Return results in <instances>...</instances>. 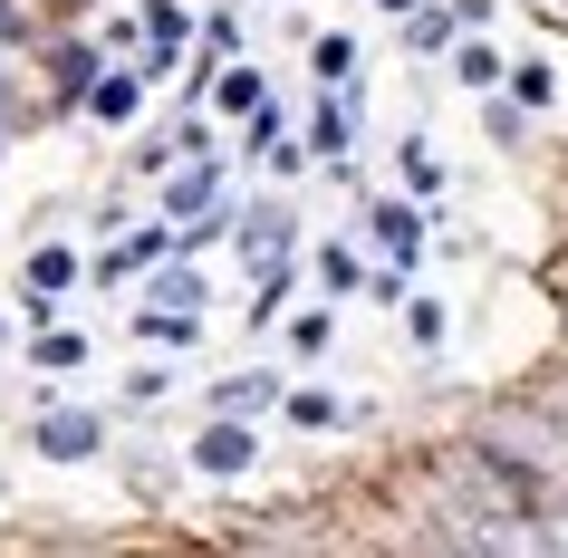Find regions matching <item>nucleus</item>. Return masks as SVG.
I'll list each match as a JSON object with an SVG mask.
<instances>
[{
    "label": "nucleus",
    "mask_w": 568,
    "mask_h": 558,
    "mask_svg": "<svg viewBox=\"0 0 568 558\" xmlns=\"http://www.w3.org/2000/svg\"><path fill=\"white\" fill-rule=\"evenodd\" d=\"M251 453H261V443L241 434V424H222V414H212L203 434H193V471H212V481H232V471H251Z\"/></svg>",
    "instance_id": "nucleus-1"
},
{
    "label": "nucleus",
    "mask_w": 568,
    "mask_h": 558,
    "mask_svg": "<svg viewBox=\"0 0 568 558\" xmlns=\"http://www.w3.org/2000/svg\"><path fill=\"white\" fill-rule=\"evenodd\" d=\"M39 453H49V463H88L97 453V414H49V424H39Z\"/></svg>",
    "instance_id": "nucleus-2"
},
{
    "label": "nucleus",
    "mask_w": 568,
    "mask_h": 558,
    "mask_svg": "<svg viewBox=\"0 0 568 558\" xmlns=\"http://www.w3.org/2000/svg\"><path fill=\"white\" fill-rule=\"evenodd\" d=\"M241 261H261L270 280H280V261H290V212H251V232H241Z\"/></svg>",
    "instance_id": "nucleus-3"
},
{
    "label": "nucleus",
    "mask_w": 568,
    "mask_h": 558,
    "mask_svg": "<svg viewBox=\"0 0 568 558\" xmlns=\"http://www.w3.org/2000/svg\"><path fill=\"white\" fill-rule=\"evenodd\" d=\"M366 232H376V241H386V261H415V212H405V203H376V212H366Z\"/></svg>",
    "instance_id": "nucleus-4"
},
{
    "label": "nucleus",
    "mask_w": 568,
    "mask_h": 558,
    "mask_svg": "<svg viewBox=\"0 0 568 558\" xmlns=\"http://www.w3.org/2000/svg\"><path fill=\"white\" fill-rule=\"evenodd\" d=\"M135 97H145V78H135V68H116V78H97V88H88V106H97L106 125H125V116H135Z\"/></svg>",
    "instance_id": "nucleus-5"
},
{
    "label": "nucleus",
    "mask_w": 568,
    "mask_h": 558,
    "mask_svg": "<svg viewBox=\"0 0 568 558\" xmlns=\"http://www.w3.org/2000/svg\"><path fill=\"white\" fill-rule=\"evenodd\" d=\"M164 203H174L183 222H203V212H222V174H212V164H193V174H183L174 193H164Z\"/></svg>",
    "instance_id": "nucleus-6"
},
{
    "label": "nucleus",
    "mask_w": 568,
    "mask_h": 558,
    "mask_svg": "<svg viewBox=\"0 0 568 558\" xmlns=\"http://www.w3.org/2000/svg\"><path fill=\"white\" fill-rule=\"evenodd\" d=\"M164 251H174V232H135V241H116V251H106V280H125V270H154Z\"/></svg>",
    "instance_id": "nucleus-7"
},
{
    "label": "nucleus",
    "mask_w": 568,
    "mask_h": 558,
    "mask_svg": "<svg viewBox=\"0 0 568 558\" xmlns=\"http://www.w3.org/2000/svg\"><path fill=\"white\" fill-rule=\"evenodd\" d=\"M270 395H280V385H270V376H232V385H222V405H212V414H222V424H241V414H261Z\"/></svg>",
    "instance_id": "nucleus-8"
},
{
    "label": "nucleus",
    "mask_w": 568,
    "mask_h": 558,
    "mask_svg": "<svg viewBox=\"0 0 568 558\" xmlns=\"http://www.w3.org/2000/svg\"><path fill=\"white\" fill-rule=\"evenodd\" d=\"M154 308H164V318H193V298H203V280H193V270H164V280H154Z\"/></svg>",
    "instance_id": "nucleus-9"
},
{
    "label": "nucleus",
    "mask_w": 568,
    "mask_h": 558,
    "mask_svg": "<svg viewBox=\"0 0 568 558\" xmlns=\"http://www.w3.org/2000/svg\"><path fill=\"white\" fill-rule=\"evenodd\" d=\"M68 280H78V261H68V251H30V298L68 290Z\"/></svg>",
    "instance_id": "nucleus-10"
},
{
    "label": "nucleus",
    "mask_w": 568,
    "mask_h": 558,
    "mask_svg": "<svg viewBox=\"0 0 568 558\" xmlns=\"http://www.w3.org/2000/svg\"><path fill=\"white\" fill-rule=\"evenodd\" d=\"M453 78H463V88H491V78H501V59H491L481 39H463V49H453Z\"/></svg>",
    "instance_id": "nucleus-11"
},
{
    "label": "nucleus",
    "mask_w": 568,
    "mask_h": 558,
    "mask_svg": "<svg viewBox=\"0 0 568 558\" xmlns=\"http://www.w3.org/2000/svg\"><path fill=\"white\" fill-rule=\"evenodd\" d=\"M88 88H97V49H68V59H59V97L78 106Z\"/></svg>",
    "instance_id": "nucleus-12"
},
{
    "label": "nucleus",
    "mask_w": 568,
    "mask_h": 558,
    "mask_svg": "<svg viewBox=\"0 0 568 558\" xmlns=\"http://www.w3.org/2000/svg\"><path fill=\"white\" fill-rule=\"evenodd\" d=\"M222 116H261V78H251V68L222 78Z\"/></svg>",
    "instance_id": "nucleus-13"
},
{
    "label": "nucleus",
    "mask_w": 568,
    "mask_h": 558,
    "mask_svg": "<svg viewBox=\"0 0 568 558\" xmlns=\"http://www.w3.org/2000/svg\"><path fill=\"white\" fill-rule=\"evenodd\" d=\"M347 68H357V49H347V39H318V78H328V88H347Z\"/></svg>",
    "instance_id": "nucleus-14"
},
{
    "label": "nucleus",
    "mask_w": 568,
    "mask_h": 558,
    "mask_svg": "<svg viewBox=\"0 0 568 558\" xmlns=\"http://www.w3.org/2000/svg\"><path fill=\"white\" fill-rule=\"evenodd\" d=\"M510 78H520V106H549V68H539V59H520Z\"/></svg>",
    "instance_id": "nucleus-15"
},
{
    "label": "nucleus",
    "mask_w": 568,
    "mask_h": 558,
    "mask_svg": "<svg viewBox=\"0 0 568 558\" xmlns=\"http://www.w3.org/2000/svg\"><path fill=\"white\" fill-rule=\"evenodd\" d=\"M135 327H145L154 347H183V337H193V318H164V308H154V318H135Z\"/></svg>",
    "instance_id": "nucleus-16"
},
{
    "label": "nucleus",
    "mask_w": 568,
    "mask_h": 558,
    "mask_svg": "<svg viewBox=\"0 0 568 558\" xmlns=\"http://www.w3.org/2000/svg\"><path fill=\"white\" fill-rule=\"evenodd\" d=\"M20 116V78H10V68H0V125Z\"/></svg>",
    "instance_id": "nucleus-17"
},
{
    "label": "nucleus",
    "mask_w": 568,
    "mask_h": 558,
    "mask_svg": "<svg viewBox=\"0 0 568 558\" xmlns=\"http://www.w3.org/2000/svg\"><path fill=\"white\" fill-rule=\"evenodd\" d=\"M376 10H415V0H376Z\"/></svg>",
    "instance_id": "nucleus-18"
}]
</instances>
